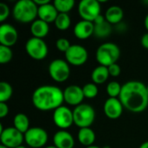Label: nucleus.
Returning a JSON list of instances; mask_svg holds the SVG:
<instances>
[{
  "instance_id": "nucleus-1",
  "label": "nucleus",
  "mask_w": 148,
  "mask_h": 148,
  "mask_svg": "<svg viewBox=\"0 0 148 148\" xmlns=\"http://www.w3.org/2000/svg\"><path fill=\"white\" fill-rule=\"evenodd\" d=\"M123 107L132 113H141L148 106L147 86L139 81L126 82L119 96Z\"/></svg>"
},
{
  "instance_id": "nucleus-2",
  "label": "nucleus",
  "mask_w": 148,
  "mask_h": 148,
  "mask_svg": "<svg viewBox=\"0 0 148 148\" xmlns=\"http://www.w3.org/2000/svg\"><path fill=\"white\" fill-rule=\"evenodd\" d=\"M63 101V91L56 86H41L37 88L32 95V103L34 107L41 111L56 110L62 106Z\"/></svg>"
},
{
  "instance_id": "nucleus-3",
  "label": "nucleus",
  "mask_w": 148,
  "mask_h": 148,
  "mask_svg": "<svg viewBox=\"0 0 148 148\" xmlns=\"http://www.w3.org/2000/svg\"><path fill=\"white\" fill-rule=\"evenodd\" d=\"M13 16L19 23H33L38 16V6L33 0H19L13 8Z\"/></svg>"
},
{
  "instance_id": "nucleus-4",
  "label": "nucleus",
  "mask_w": 148,
  "mask_h": 148,
  "mask_svg": "<svg viewBox=\"0 0 148 148\" xmlns=\"http://www.w3.org/2000/svg\"><path fill=\"white\" fill-rule=\"evenodd\" d=\"M121 56V50L118 45L113 42H105L99 46L95 57L101 66L109 67L117 62Z\"/></svg>"
},
{
  "instance_id": "nucleus-5",
  "label": "nucleus",
  "mask_w": 148,
  "mask_h": 148,
  "mask_svg": "<svg viewBox=\"0 0 148 148\" xmlns=\"http://www.w3.org/2000/svg\"><path fill=\"white\" fill-rule=\"evenodd\" d=\"M74 123L80 128L90 127L95 121V112L93 107L88 104L82 103L76 106L73 111Z\"/></svg>"
},
{
  "instance_id": "nucleus-6",
  "label": "nucleus",
  "mask_w": 148,
  "mask_h": 148,
  "mask_svg": "<svg viewBox=\"0 0 148 148\" xmlns=\"http://www.w3.org/2000/svg\"><path fill=\"white\" fill-rule=\"evenodd\" d=\"M50 77L57 82H63L69 78L70 68L67 61L62 59L53 60L49 65Z\"/></svg>"
},
{
  "instance_id": "nucleus-7",
  "label": "nucleus",
  "mask_w": 148,
  "mask_h": 148,
  "mask_svg": "<svg viewBox=\"0 0 148 148\" xmlns=\"http://www.w3.org/2000/svg\"><path fill=\"white\" fill-rule=\"evenodd\" d=\"M25 50L31 58L37 61L44 59L49 52L46 42L42 39L36 37H31L26 42Z\"/></svg>"
},
{
  "instance_id": "nucleus-8",
  "label": "nucleus",
  "mask_w": 148,
  "mask_h": 148,
  "mask_svg": "<svg viewBox=\"0 0 148 148\" xmlns=\"http://www.w3.org/2000/svg\"><path fill=\"white\" fill-rule=\"evenodd\" d=\"M78 12L82 20L94 22L101 15V3L98 0H82L78 5Z\"/></svg>"
},
{
  "instance_id": "nucleus-9",
  "label": "nucleus",
  "mask_w": 148,
  "mask_h": 148,
  "mask_svg": "<svg viewBox=\"0 0 148 148\" xmlns=\"http://www.w3.org/2000/svg\"><path fill=\"white\" fill-rule=\"evenodd\" d=\"M24 141L30 147L41 148L48 141V134L42 127H30L24 134Z\"/></svg>"
},
{
  "instance_id": "nucleus-10",
  "label": "nucleus",
  "mask_w": 148,
  "mask_h": 148,
  "mask_svg": "<svg viewBox=\"0 0 148 148\" xmlns=\"http://www.w3.org/2000/svg\"><path fill=\"white\" fill-rule=\"evenodd\" d=\"M0 140L3 146L8 148H16L22 146L24 140V134L13 127L4 128L0 133Z\"/></svg>"
},
{
  "instance_id": "nucleus-11",
  "label": "nucleus",
  "mask_w": 148,
  "mask_h": 148,
  "mask_svg": "<svg viewBox=\"0 0 148 148\" xmlns=\"http://www.w3.org/2000/svg\"><path fill=\"white\" fill-rule=\"evenodd\" d=\"M65 57L69 64L82 66L87 62L88 54L85 47L79 44H73L65 53Z\"/></svg>"
},
{
  "instance_id": "nucleus-12",
  "label": "nucleus",
  "mask_w": 148,
  "mask_h": 148,
  "mask_svg": "<svg viewBox=\"0 0 148 148\" xmlns=\"http://www.w3.org/2000/svg\"><path fill=\"white\" fill-rule=\"evenodd\" d=\"M53 121L56 127L62 130H65L72 126L74 123L73 111H71L68 107L61 106L53 113Z\"/></svg>"
},
{
  "instance_id": "nucleus-13",
  "label": "nucleus",
  "mask_w": 148,
  "mask_h": 148,
  "mask_svg": "<svg viewBox=\"0 0 148 148\" xmlns=\"http://www.w3.org/2000/svg\"><path fill=\"white\" fill-rule=\"evenodd\" d=\"M18 38V33L14 26L10 23H2L0 25V45L11 47L16 44Z\"/></svg>"
},
{
  "instance_id": "nucleus-14",
  "label": "nucleus",
  "mask_w": 148,
  "mask_h": 148,
  "mask_svg": "<svg viewBox=\"0 0 148 148\" xmlns=\"http://www.w3.org/2000/svg\"><path fill=\"white\" fill-rule=\"evenodd\" d=\"M64 101L71 106H79L85 98L82 88L77 85H70L63 90Z\"/></svg>"
},
{
  "instance_id": "nucleus-15",
  "label": "nucleus",
  "mask_w": 148,
  "mask_h": 148,
  "mask_svg": "<svg viewBox=\"0 0 148 148\" xmlns=\"http://www.w3.org/2000/svg\"><path fill=\"white\" fill-rule=\"evenodd\" d=\"M123 105L119 98L109 97L104 103V113L111 120H116L121 117L123 111Z\"/></svg>"
},
{
  "instance_id": "nucleus-16",
  "label": "nucleus",
  "mask_w": 148,
  "mask_h": 148,
  "mask_svg": "<svg viewBox=\"0 0 148 148\" xmlns=\"http://www.w3.org/2000/svg\"><path fill=\"white\" fill-rule=\"evenodd\" d=\"M95 24L93 22L82 20L74 27V35L81 40H85L94 35Z\"/></svg>"
},
{
  "instance_id": "nucleus-17",
  "label": "nucleus",
  "mask_w": 148,
  "mask_h": 148,
  "mask_svg": "<svg viewBox=\"0 0 148 148\" xmlns=\"http://www.w3.org/2000/svg\"><path fill=\"white\" fill-rule=\"evenodd\" d=\"M53 143L57 148H73L75 146V140L69 132L60 130L55 134L53 137Z\"/></svg>"
},
{
  "instance_id": "nucleus-18",
  "label": "nucleus",
  "mask_w": 148,
  "mask_h": 148,
  "mask_svg": "<svg viewBox=\"0 0 148 148\" xmlns=\"http://www.w3.org/2000/svg\"><path fill=\"white\" fill-rule=\"evenodd\" d=\"M59 12L56 9L55 5L53 3H48L42 6L38 7V17L39 19L50 23H55Z\"/></svg>"
},
{
  "instance_id": "nucleus-19",
  "label": "nucleus",
  "mask_w": 148,
  "mask_h": 148,
  "mask_svg": "<svg viewBox=\"0 0 148 148\" xmlns=\"http://www.w3.org/2000/svg\"><path fill=\"white\" fill-rule=\"evenodd\" d=\"M49 31V23L41 20V19H36L30 26V32L33 36V37L41 38L42 39L45 37Z\"/></svg>"
},
{
  "instance_id": "nucleus-20",
  "label": "nucleus",
  "mask_w": 148,
  "mask_h": 148,
  "mask_svg": "<svg viewBox=\"0 0 148 148\" xmlns=\"http://www.w3.org/2000/svg\"><path fill=\"white\" fill-rule=\"evenodd\" d=\"M124 16V11L123 10L118 6V5H113L110 6L105 13V19L110 23L116 25L120 23Z\"/></svg>"
},
{
  "instance_id": "nucleus-21",
  "label": "nucleus",
  "mask_w": 148,
  "mask_h": 148,
  "mask_svg": "<svg viewBox=\"0 0 148 148\" xmlns=\"http://www.w3.org/2000/svg\"><path fill=\"white\" fill-rule=\"evenodd\" d=\"M78 140L82 145L87 147L93 146L95 140V134L90 127L80 128L78 132Z\"/></svg>"
},
{
  "instance_id": "nucleus-22",
  "label": "nucleus",
  "mask_w": 148,
  "mask_h": 148,
  "mask_svg": "<svg viewBox=\"0 0 148 148\" xmlns=\"http://www.w3.org/2000/svg\"><path fill=\"white\" fill-rule=\"evenodd\" d=\"M109 75H110L108 72V67L100 65V66L95 68V69L93 70V72L91 74V78H92L93 82L95 84L98 85V84L104 83L108 80Z\"/></svg>"
},
{
  "instance_id": "nucleus-23",
  "label": "nucleus",
  "mask_w": 148,
  "mask_h": 148,
  "mask_svg": "<svg viewBox=\"0 0 148 148\" xmlns=\"http://www.w3.org/2000/svg\"><path fill=\"white\" fill-rule=\"evenodd\" d=\"M13 123H14V127L23 134L30 128L29 117L24 114H21V113L17 114L14 117Z\"/></svg>"
},
{
  "instance_id": "nucleus-24",
  "label": "nucleus",
  "mask_w": 148,
  "mask_h": 148,
  "mask_svg": "<svg viewBox=\"0 0 148 148\" xmlns=\"http://www.w3.org/2000/svg\"><path fill=\"white\" fill-rule=\"evenodd\" d=\"M112 24H110L107 20L99 24H95L94 35L98 38H106L109 36L112 33Z\"/></svg>"
},
{
  "instance_id": "nucleus-25",
  "label": "nucleus",
  "mask_w": 148,
  "mask_h": 148,
  "mask_svg": "<svg viewBox=\"0 0 148 148\" xmlns=\"http://www.w3.org/2000/svg\"><path fill=\"white\" fill-rule=\"evenodd\" d=\"M55 24L59 30H66L71 24V18L68 13H59L55 21Z\"/></svg>"
},
{
  "instance_id": "nucleus-26",
  "label": "nucleus",
  "mask_w": 148,
  "mask_h": 148,
  "mask_svg": "<svg viewBox=\"0 0 148 148\" xmlns=\"http://www.w3.org/2000/svg\"><path fill=\"white\" fill-rule=\"evenodd\" d=\"M74 0H55L53 4L59 13H69L75 6Z\"/></svg>"
},
{
  "instance_id": "nucleus-27",
  "label": "nucleus",
  "mask_w": 148,
  "mask_h": 148,
  "mask_svg": "<svg viewBox=\"0 0 148 148\" xmlns=\"http://www.w3.org/2000/svg\"><path fill=\"white\" fill-rule=\"evenodd\" d=\"M13 94V88L11 85L7 82H0V102L8 101Z\"/></svg>"
},
{
  "instance_id": "nucleus-28",
  "label": "nucleus",
  "mask_w": 148,
  "mask_h": 148,
  "mask_svg": "<svg viewBox=\"0 0 148 148\" xmlns=\"http://www.w3.org/2000/svg\"><path fill=\"white\" fill-rule=\"evenodd\" d=\"M122 86L118 82H111L107 86V93L111 98H117L120 96Z\"/></svg>"
},
{
  "instance_id": "nucleus-29",
  "label": "nucleus",
  "mask_w": 148,
  "mask_h": 148,
  "mask_svg": "<svg viewBox=\"0 0 148 148\" xmlns=\"http://www.w3.org/2000/svg\"><path fill=\"white\" fill-rule=\"evenodd\" d=\"M83 95L85 98L88 99H94L98 95V87L96 84L93 83H87L82 88Z\"/></svg>"
},
{
  "instance_id": "nucleus-30",
  "label": "nucleus",
  "mask_w": 148,
  "mask_h": 148,
  "mask_svg": "<svg viewBox=\"0 0 148 148\" xmlns=\"http://www.w3.org/2000/svg\"><path fill=\"white\" fill-rule=\"evenodd\" d=\"M13 57V52L10 47L0 45V63L6 64L11 61Z\"/></svg>"
},
{
  "instance_id": "nucleus-31",
  "label": "nucleus",
  "mask_w": 148,
  "mask_h": 148,
  "mask_svg": "<svg viewBox=\"0 0 148 148\" xmlns=\"http://www.w3.org/2000/svg\"><path fill=\"white\" fill-rule=\"evenodd\" d=\"M56 48L59 51L61 52H64L66 53L68 51V49L70 48L71 44L69 42V41L66 38H59L56 42Z\"/></svg>"
},
{
  "instance_id": "nucleus-32",
  "label": "nucleus",
  "mask_w": 148,
  "mask_h": 148,
  "mask_svg": "<svg viewBox=\"0 0 148 148\" xmlns=\"http://www.w3.org/2000/svg\"><path fill=\"white\" fill-rule=\"evenodd\" d=\"M10 15L9 6L4 3H0V22H3Z\"/></svg>"
},
{
  "instance_id": "nucleus-33",
  "label": "nucleus",
  "mask_w": 148,
  "mask_h": 148,
  "mask_svg": "<svg viewBox=\"0 0 148 148\" xmlns=\"http://www.w3.org/2000/svg\"><path fill=\"white\" fill-rule=\"evenodd\" d=\"M108 72H109V75L111 76H114V77H117L121 75V67L119 64L117 63H114V64H112L110 65L109 67H108Z\"/></svg>"
},
{
  "instance_id": "nucleus-34",
  "label": "nucleus",
  "mask_w": 148,
  "mask_h": 148,
  "mask_svg": "<svg viewBox=\"0 0 148 148\" xmlns=\"http://www.w3.org/2000/svg\"><path fill=\"white\" fill-rule=\"evenodd\" d=\"M9 114V107L4 102H0V118H4Z\"/></svg>"
},
{
  "instance_id": "nucleus-35",
  "label": "nucleus",
  "mask_w": 148,
  "mask_h": 148,
  "mask_svg": "<svg viewBox=\"0 0 148 148\" xmlns=\"http://www.w3.org/2000/svg\"><path fill=\"white\" fill-rule=\"evenodd\" d=\"M141 44L145 49H148V32L142 36V37H141Z\"/></svg>"
},
{
  "instance_id": "nucleus-36",
  "label": "nucleus",
  "mask_w": 148,
  "mask_h": 148,
  "mask_svg": "<svg viewBox=\"0 0 148 148\" xmlns=\"http://www.w3.org/2000/svg\"><path fill=\"white\" fill-rule=\"evenodd\" d=\"M33 1L35 2V3H36L38 7L42 6V5H45V4H48V3H50L49 0H33Z\"/></svg>"
},
{
  "instance_id": "nucleus-37",
  "label": "nucleus",
  "mask_w": 148,
  "mask_h": 148,
  "mask_svg": "<svg viewBox=\"0 0 148 148\" xmlns=\"http://www.w3.org/2000/svg\"><path fill=\"white\" fill-rule=\"evenodd\" d=\"M144 23H145V27H146V29H147V31H148V14L146 16V17H145Z\"/></svg>"
},
{
  "instance_id": "nucleus-38",
  "label": "nucleus",
  "mask_w": 148,
  "mask_h": 148,
  "mask_svg": "<svg viewBox=\"0 0 148 148\" xmlns=\"http://www.w3.org/2000/svg\"><path fill=\"white\" fill-rule=\"evenodd\" d=\"M140 148H148V141H146L143 144H141V146L140 147Z\"/></svg>"
},
{
  "instance_id": "nucleus-39",
  "label": "nucleus",
  "mask_w": 148,
  "mask_h": 148,
  "mask_svg": "<svg viewBox=\"0 0 148 148\" xmlns=\"http://www.w3.org/2000/svg\"><path fill=\"white\" fill-rule=\"evenodd\" d=\"M86 148H101V147H97V146H90V147H88Z\"/></svg>"
},
{
  "instance_id": "nucleus-40",
  "label": "nucleus",
  "mask_w": 148,
  "mask_h": 148,
  "mask_svg": "<svg viewBox=\"0 0 148 148\" xmlns=\"http://www.w3.org/2000/svg\"><path fill=\"white\" fill-rule=\"evenodd\" d=\"M45 148H57V147H56L55 146H49V147H45Z\"/></svg>"
},
{
  "instance_id": "nucleus-41",
  "label": "nucleus",
  "mask_w": 148,
  "mask_h": 148,
  "mask_svg": "<svg viewBox=\"0 0 148 148\" xmlns=\"http://www.w3.org/2000/svg\"><path fill=\"white\" fill-rule=\"evenodd\" d=\"M16 148H26L25 147H23V146H20V147H17Z\"/></svg>"
},
{
  "instance_id": "nucleus-42",
  "label": "nucleus",
  "mask_w": 148,
  "mask_h": 148,
  "mask_svg": "<svg viewBox=\"0 0 148 148\" xmlns=\"http://www.w3.org/2000/svg\"><path fill=\"white\" fill-rule=\"evenodd\" d=\"M101 148H111L109 146H105V147H101Z\"/></svg>"
},
{
  "instance_id": "nucleus-43",
  "label": "nucleus",
  "mask_w": 148,
  "mask_h": 148,
  "mask_svg": "<svg viewBox=\"0 0 148 148\" xmlns=\"http://www.w3.org/2000/svg\"><path fill=\"white\" fill-rule=\"evenodd\" d=\"M0 148H8V147H4V146L1 145V146H0Z\"/></svg>"
},
{
  "instance_id": "nucleus-44",
  "label": "nucleus",
  "mask_w": 148,
  "mask_h": 148,
  "mask_svg": "<svg viewBox=\"0 0 148 148\" xmlns=\"http://www.w3.org/2000/svg\"><path fill=\"white\" fill-rule=\"evenodd\" d=\"M147 93H148V85L147 86Z\"/></svg>"
}]
</instances>
